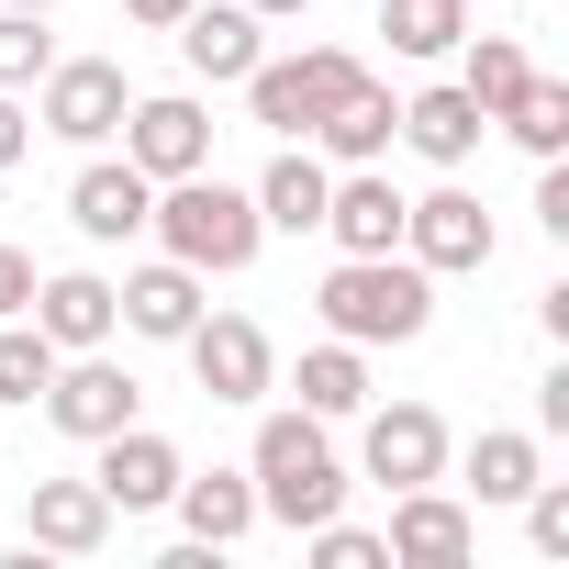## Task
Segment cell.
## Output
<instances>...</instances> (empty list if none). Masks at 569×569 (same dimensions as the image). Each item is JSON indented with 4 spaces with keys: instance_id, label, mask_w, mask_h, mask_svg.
Listing matches in <instances>:
<instances>
[{
    "instance_id": "cell-19",
    "label": "cell",
    "mask_w": 569,
    "mask_h": 569,
    "mask_svg": "<svg viewBox=\"0 0 569 569\" xmlns=\"http://www.w3.org/2000/svg\"><path fill=\"white\" fill-rule=\"evenodd\" d=\"M325 234H336L347 257H391V246H402V190H391L380 168H347V179L325 190Z\"/></svg>"
},
{
    "instance_id": "cell-16",
    "label": "cell",
    "mask_w": 569,
    "mask_h": 569,
    "mask_svg": "<svg viewBox=\"0 0 569 569\" xmlns=\"http://www.w3.org/2000/svg\"><path fill=\"white\" fill-rule=\"evenodd\" d=\"M201 313H212V302H201V268H179V257L134 268L123 291H112V325H123V336H157V347H179Z\"/></svg>"
},
{
    "instance_id": "cell-10",
    "label": "cell",
    "mask_w": 569,
    "mask_h": 569,
    "mask_svg": "<svg viewBox=\"0 0 569 569\" xmlns=\"http://www.w3.org/2000/svg\"><path fill=\"white\" fill-rule=\"evenodd\" d=\"M123 157H134L146 179H190V168H212V112H201L190 90L123 101Z\"/></svg>"
},
{
    "instance_id": "cell-3",
    "label": "cell",
    "mask_w": 569,
    "mask_h": 569,
    "mask_svg": "<svg viewBox=\"0 0 569 569\" xmlns=\"http://www.w3.org/2000/svg\"><path fill=\"white\" fill-rule=\"evenodd\" d=\"M146 234H157L179 268H201V279H234V268L268 246V223H257V190H234V179H212V168H190V179H157V212H146Z\"/></svg>"
},
{
    "instance_id": "cell-15",
    "label": "cell",
    "mask_w": 569,
    "mask_h": 569,
    "mask_svg": "<svg viewBox=\"0 0 569 569\" xmlns=\"http://www.w3.org/2000/svg\"><path fill=\"white\" fill-rule=\"evenodd\" d=\"M168 34H179L190 79H212V90H234V79L268 57V34H257V12H246V0H190V12H179Z\"/></svg>"
},
{
    "instance_id": "cell-34",
    "label": "cell",
    "mask_w": 569,
    "mask_h": 569,
    "mask_svg": "<svg viewBox=\"0 0 569 569\" xmlns=\"http://www.w3.org/2000/svg\"><path fill=\"white\" fill-rule=\"evenodd\" d=\"M536 223L569 234V168H558V157H547V179H536Z\"/></svg>"
},
{
    "instance_id": "cell-35",
    "label": "cell",
    "mask_w": 569,
    "mask_h": 569,
    "mask_svg": "<svg viewBox=\"0 0 569 569\" xmlns=\"http://www.w3.org/2000/svg\"><path fill=\"white\" fill-rule=\"evenodd\" d=\"M179 12H190V0H123V23H146V34H168Z\"/></svg>"
},
{
    "instance_id": "cell-31",
    "label": "cell",
    "mask_w": 569,
    "mask_h": 569,
    "mask_svg": "<svg viewBox=\"0 0 569 569\" xmlns=\"http://www.w3.org/2000/svg\"><path fill=\"white\" fill-rule=\"evenodd\" d=\"M525 536H536V558H569V480L525 491Z\"/></svg>"
},
{
    "instance_id": "cell-30",
    "label": "cell",
    "mask_w": 569,
    "mask_h": 569,
    "mask_svg": "<svg viewBox=\"0 0 569 569\" xmlns=\"http://www.w3.org/2000/svg\"><path fill=\"white\" fill-rule=\"evenodd\" d=\"M302 536H313L325 569H391V547H380L369 525H347V513H325V525H302Z\"/></svg>"
},
{
    "instance_id": "cell-12",
    "label": "cell",
    "mask_w": 569,
    "mask_h": 569,
    "mask_svg": "<svg viewBox=\"0 0 569 569\" xmlns=\"http://www.w3.org/2000/svg\"><path fill=\"white\" fill-rule=\"evenodd\" d=\"M146 212H157V179H146L134 157H90V168L68 179V223H79L90 246H134Z\"/></svg>"
},
{
    "instance_id": "cell-33",
    "label": "cell",
    "mask_w": 569,
    "mask_h": 569,
    "mask_svg": "<svg viewBox=\"0 0 569 569\" xmlns=\"http://www.w3.org/2000/svg\"><path fill=\"white\" fill-rule=\"evenodd\" d=\"M23 157H34V112L0 90V168H23Z\"/></svg>"
},
{
    "instance_id": "cell-23",
    "label": "cell",
    "mask_w": 569,
    "mask_h": 569,
    "mask_svg": "<svg viewBox=\"0 0 569 569\" xmlns=\"http://www.w3.org/2000/svg\"><path fill=\"white\" fill-rule=\"evenodd\" d=\"M291 391H302V413H325V425H347V413H369V347H347V336H325V347H302V369H291Z\"/></svg>"
},
{
    "instance_id": "cell-29",
    "label": "cell",
    "mask_w": 569,
    "mask_h": 569,
    "mask_svg": "<svg viewBox=\"0 0 569 569\" xmlns=\"http://www.w3.org/2000/svg\"><path fill=\"white\" fill-rule=\"evenodd\" d=\"M46 380H57V347L12 313V325H0V402H46Z\"/></svg>"
},
{
    "instance_id": "cell-26",
    "label": "cell",
    "mask_w": 569,
    "mask_h": 569,
    "mask_svg": "<svg viewBox=\"0 0 569 569\" xmlns=\"http://www.w3.org/2000/svg\"><path fill=\"white\" fill-rule=\"evenodd\" d=\"M380 34H391V57H458L469 0H380Z\"/></svg>"
},
{
    "instance_id": "cell-2",
    "label": "cell",
    "mask_w": 569,
    "mask_h": 569,
    "mask_svg": "<svg viewBox=\"0 0 569 569\" xmlns=\"http://www.w3.org/2000/svg\"><path fill=\"white\" fill-rule=\"evenodd\" d=\"M313 313H325V336H347V347H413V336L436 325V268H413L402 246H391V257H336L325 291H313Z\"/></svg>"
},
{
    "instance_id": "cell-27",
    "label": "cell",
    "mask_w": 569,
    "mask_h": 569,
    "mask_svg": "<svg viewBox=\"0 0 569 569\" xmlns=\"http://www.w3.org/2000/svg\"><path fill=\"white\" fill-rule=\"evenodd\" d=\"M458 57H469V68H458V90H469L480 112H502V101L536 79V57H525L513 34H458Z\"/></svg>"
},
{
    "instance_id": "cell-17",
    "label": "cell",
    "mask_w": 569,
    "mask_h": 569,
    "mask_svg": "<svg viewBox=\"0 0 569 569\" xmlns=\"http://www.w3.org/2000/svg\"><path fill=\"white\" fill-rule=\"evenodd\" d=\"M302 146H313L325 168H380V157L402 146V101H391L380 79H358V90H347V101H336V112H325Z\"/></svg>"
},
{
    "instance_id": "cell-20",
    "label": "cell",
    "mask_w": 569,
    "mask_h": 569,
    "mask_svg": "<svg viewBox=\"0 0 569 569\" xmlns=\"http://www.w3.org/2000/svg\"><path fill=\"white\" fill-rule=\"evenodd\" d=\"M23 536H34V547H57V558H90V547L112 536L101 480H34V491H23Z\"/></svg>"
},
{
    "instance_id": "cell-8",
    "label": "cell",
    "mask_w": 569,
    "mask_h": 569,
    "mask_svg": "<svg viewBox=\"0 0 569 569\" xmlns=\"http://www.w3.org/2000/svg\"><path fill=\"white\" fill-rule=\"evenodd\" d=\"M146 413V391H134V369H112L101 347H79V358H57V380H46V425L57 436H79V447H101L112 425H134Z\"/></svg>"
},
{
    "instance_id": "cell-5",
    "label": "cell",
    "mask_w": 569,
    "mask_h": 569,
    "mask_svg": "<svg viewBox=\"0 0 569 569\" xmlns=\"http://www.w3.org/2000/svg\"><path fill=\"white\" fill-rule=\"evenodd\" d=\"M34 90H46V101H34V123H46L57 146H112V134H123V101H134L123 57H57Z\"/></svg>"
},
{
    "instance_id": "cell-7",
    "label": "cell",
    "mask_w": 569,
    "mask_h": 569,
    "mask_svg": "<svg viewBox=\"0 0 569 569\" xmlns=\"http://www.w3.org/2000/svg\"><path fill=\"white\" fill-rule=\"evenodd\" d=\"M179 347H190L201 402H268V391H279V347H268V325H246V313H201Z\"/></svg>"
},
{
    "instance_id": "cell-24",
    "label": "cell",
    "mask_w": 569,
    "mask_h": 569,
    "mask_svg": "<svg viewBox=\"0 0 569 569\" xmlns=\"http://www.w3.org/2000/svg\"><path fill=\"white\" fill-rule=\"evenodd\" d=\"M491 123H502V134H513V146H525L536 168H547V157L569 146V79H525V90H513V101H502Z\"/></svg>"
},
{
    "instance_id": "cell-4",
    "label": "cell",
    "mask_w": 569,
    "mask_h": 569,
    "mask_svg": "<svg viewBox=\"0 0 569 569\" xmlns=\"http://www.w3.org/2000/svg\"><path fill=\"white\" fill-rule=\"evenodd\" d=\"M358 79H369V68H358L347 46H302V57H257L234 90H246V112H257L279 146H302V134H313V123H325Z\"/></svg>"
},
{
    "instance_id": "cell-32",
    "label": "cell",
    "mask_w": 569,
    "mask_h": 569,
    "mask_svg": "<svg viewBox=\"0 0 569 569\" xmlns=\"http://www.w3.org/2000/svg\"><path fill=\"white\" fill-rule=\"evenodd\" d=\"M34 279H46V268H34V246H0V325L34 302Z\"/></svg>"
},
{
    "instance_id": "cell-13",
    "label": "cell",
    "mask_w": 569,
    "mask_h": 569,
    "mask_svg": "<svg viewBox=\"0 0 569 569\" xmlns=\"http://www.w3.org/2000/svg\"><path fill=\"white\" fill-rule=\"evenodd\" d=\"M380 547H391V569H458V558L480 547V525H469V502H447V491L425 480V491H391Z\"/></svg>"
},
{
    "instance_id": "cell-28",
    "label": "cell",
    "mask_w": 569,
    "mask_h": 569,
    "mask_svg": "<svg viewBox=\"0 0 569 569\" xmlns=\"http://www.w3.org/2000/svg\"><path fill=\"white\" fill-rule=\"evenodd\" d=\"M57 68V34H46V12H12L0 0V90H34Z\"/></svg>"
},
{
    "instance_id": "cell-1",
    "label": "cell",
    "mask_w": 569,
    "mask_h": 569,
    "mask_svg": "<svg viewBox=\"0 0 569 569\" xmlns=\"http://www.w3.org/2000/svg\"><path fill=\"white\" fill-rule=\"evenodd\" d=\"M246 480H257V513H279V525H325V513H347V458H336V436H325V413H257V447H246Z\"/></svg>"
},
{
    "instance_id": "cell-25",
    "label": "cell",
    "mask_w": 569,
    "mask_h": 569,
    "mask_svg": "<svg viewBox=\"0 0 569 569\" xmlns=\"http://www.w3.org/2000/svg\"><path fill=\"white\" fill-rule=\"evenodd\" d=\"M536 480H547V458H536V436H513V425H491V436L469 447V491H480V502H525Z\"/></svg>"
},
{
    "instance_id": "cell-22",
    "label": "cell",
    "mask_w": 569,
    "mask_h": 569,
    "mask_svg": "<svg viewBox=\"0 0 569 569\" xmlns=\"http://www.w3.org/2000/svg\"><path fill=\"white\" fill-rule=\"evenodd\" d=\"M325 190H336V168H325L313 146H279L268 179H257V223H279V234H325Z\"/></svg>"
},
{
    "instance_id": "cell-18",
    "label": "cell",
    "mask_w": 569,
    "mask_h": 569,
    "mask_svg": "<svg viewBox=\"0 0 569 569\" xmlns=\"http://www.w3.org/2000/svg\"><path fill=\"white\" fill-rule=\"evenodd\" d=\"M480 134H491V112H480L458 79H436V90H413V101H402V146H413V157H436V168H469V157H480Z\"/></svg>"
},
{
    "instance_id": "cell-21",
    "label": "cell",
    "mask_w": 569,
    "mask_h": 569,
    "mask_svg": "<svg viewBox=\"0 0 569 569\" xmlns=\"http://www.w3.org/2000/svg\"><path fill=\"white\" fill-rule=\"evenodd\" d=\"M179 525H190V547H234L246 525H257V480L246 469H179Z\"/></svg>"
},
{
    "instance_id": "cell-6",
    "label": "cell",
    "mask_w": 569,
    "mask_h": 569,
    "mask_svg": "<svg viewBox=\"0 0 569 569\" xmlns=\"http://www.w3.org/2000/svg\"><path fill=\"white\" fill-rule=\"evenodd\" d=\"M491 212H480V190H425V201H402V257L413 268H436V279H469V268H491Z\"/></svg>"
},
{
    "instance_id": "cell-11",
    "label": "cell",
    "mask_w": 569,
    "mask_h": 569,
    "mask_svg": "<svg viewBox=\"0 0 569 569\" xmlns=\"http://www.w3.org/2000/svg\"><path fill=\"white\" fill-rule=\"evenodd\" d=\"M179 469H190V458L134 413V425H112V436H101V469H90V480H101V502H112V513H168Z\"/></svg>"
},
{
    "instance_id": "cell-9",
    "label": "cell",
    "mask_w": 569,
    "mask_h": 569,
    "mask_svg": "<svg viewBox=\"0 0 569 569\" xmlns=\"http://www.w3.org/2000/svg\"><path fill=\"white\" fill-rule=\"evenodd\" d=\"M358 469H369L380 491H425V480H447V413H436V402H380L369 436H358Z\"/></svg>"
},
{
    "instance_id": "cell-37",
    "label": "cell",
    "mask_w": 569,
    "mask_h": 569,
    "mask_svg": "<svg viewBox=\"0 0 569 569\" xmlns=\"http://www.w3.org/2000/svg\"><path fill=\"white\" fill-rule=\"evenodd\" d=\"M12 12H57V0H12Z\"/></svg>"
},
{
    "instance_id": "cell-36",
    "label": "cell",
    "mask_w": 569,
    "mask_h": 569,
    "mask_svg": "<svg viewBox=\"0 0 569 569\" xmlns=\"http://www.w3.org/2000/svg\"><path fill=\"white\" fill-rule=\"evenodd\" d=\"M246 12H257V23H302L313 0H246Z\"/></svg>"
},
{
    "instance_id": "cell-14",
    "label": "cell",
    "mask_w": 569,
    "mask_h": 569,
    "mask_svg": "<svg viewBox=\"0 0 569 569\" xmlns=\"http://www.w3.org/2000/svg\"><path fill=\"white\" fill-rule=\"evenodd\" d=\"M23 313H34V336H46L57 358H79V347H112V279H101V268H46Z\"/></svg>"
}]
</instances>
